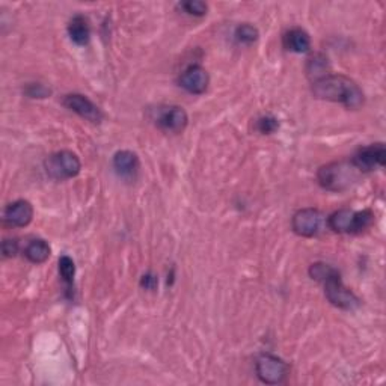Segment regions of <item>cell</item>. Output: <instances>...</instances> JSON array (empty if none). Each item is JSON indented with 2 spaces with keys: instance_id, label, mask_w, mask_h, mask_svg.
I'll list each match as a JSON object with an SVG mask.
<instances>
[{
  "instance_id": "obj_6",
  "label": "cell",
  "mask_w": 386,
  "mask_h": 386,
  "mask_svg": "<svg viewBox=\"0 0 386 386\" xmlns=\"http://www.w3.org/2000/svg\"><path fill=\"white\" fill-rule=\"evenodd\" d=\"M255 373L258 379L266 385L284 383L290 374V367L281 358L275 354L264 353L255 361Z\"/></svg>"
},
{
  "instance_id": "obj_20",
  "label": "cell",
  "mask_w": 386,
  "mask_h": 386,
  "mask_svg": "<svg viewBox=\"0 0 386 386\" xmlns=\"http://www.w3.org/2000/svg\"><path fill=\"white\" fill-rule=\"evenodd\" d=\"M59 274L68 285L73 284L75 276V264L68 255H64L59 258Z\"/></svg>"
},
{
  "instance_id": "obj_1",
  "label": "cell",
  "mask_w": 386,
  "mask_h": 386,
  "mask_svg": "<svg viewBox=\"0 0 386 386\" xmlns=\"http://www.w3.org/2000/svg\"><path fill=\"white\" fill-rule=\"evenodd\" d=\"M311 91L319 100L339 103L347 109H358L365 100L358 83L343 74H326L314 80Z\"/></svg>"
},
{
  "instance_id": "obj_13",
  "label": "cell",
  "mask_w": 386,
  "mask_h": 386,
  "mask_svg": "<svg viewBox=\"0 0 386 386\" xmlns=\"http://www.w3.org/2000/svg\"><path fill=\"white\" fill-rule=\"evenodd\" d=\"M113 168L118 172V176L124 178H133L139 171V158L133 151H118L113 156Z\"/></svg>"
},
{
  "instance_id": "obj_17",
  "label": "cell",
  "mask_w": 386,
  "mask_h": 386,
  "mask_svg": "<svg viewBox=\"0 0 386 386\" xmlns=\"http://www.w3.org/2000/svg\"><path fill=\"white\" fill-rule=\"evenodd\" d=\"M329 62L328 58L323 55H314L311 59L308 60L306 65V73L309 77H314V80L324 77V75L329 74Z\"/></svg>"
},
{
  "instance_id": "obj_24",
  "label": "cell",
  "mask_w": 386,
  "mask_h": 386,
  "mask_svg": "<svg viewBox=\"0 0 386 386\" xmlns=\"http://www.w3.org/2000/svg\"><path fill=\"white\" fill-rule=\"evenodd\" d=\"M19 252V241L15 239H6L2 243V254L5 258H12Z\"/></svg>"
},
{
  "instance_id": "obj_19",
  "label": "cell",
  "mask_w": 386,
  "mask_h": 386,
  "mask_svg": "<svg viewBox=\"0 0 386 386\" xmlns=\"http://www.w3.org/2000/svg\"><path fill=\"white\" fill-rule=\"evenodd\" d=\"M258 36H260L258 29L254 27L252 25H248V23H245V25H240L236 29V40L240 44H246V45L254 44L256 40H258Z\"/></svg>"
},
{
  "instance_id": "obj_3",
  "label": "cell",
  "mask_w": 386,
  "mask_h": 386,
  "mask_svg": "<svg viewBox=\"0 0 386 386\" xmlns=\"http://www.w3.org/2000/svg\"><path fill=\"white\" fill-rule=\"evenodd\" d=\"M374 222V213L372 210L354 211L341 208L328 217V226L338 234H361Z\"/></svg>"
},
{
  "instance_id": "obj_8",
  "label": "cell",
  "mask_w": 386,
  "mask_h": 386,
  "mask_svg": "<svg viewBox=\"0 0 386 386\" xmlns=\"http://www.w3.org/2000/svg\"><path fill=\"white\" fill-rule=\"evenodd\" d=\"M354 166H357L358 171L362 173L372 172L377 168H383L386 163V148L385 143L377 142L372 143V145L359 148L350 160Z\"/></svg>"
},
{
  "instance_id": "obj_14",
  "label": "cell",
  "mask_w": 386,
  "mask_h": 386,
  "mask_svg": "<svg viewBox=\"0 0 386 386\" xmlns=\"http://www.w3.org/2000/svg\"><path fill=\"white\" fill-rule=\"evenodd\" d=\"M284 47L293 53H306L311 49V38L304 29L294 27L284 35Z\"/></svg>"
},
{
  "instance_id": "obj_23",
  "label": "cell",
  "mask_w": 386,
  "mask_h": 386,
  "mask_svg": "<svg viewBox=\"0 0 386 386\" xmlns=\"http://www.w3.org/2000/svg\"><path fill=\"white\" fill-rule=\"evenodd\" d=\"M25 93L30 98H45V97H49L51 94V91L47 86L41 85V83H32V85H29L26 88Z\"/></svg>"
},
{
  "instance_id": "obj_25",
  "label": "cell",
  "mask_w": 386,
  "mask_h": 386,
  "mask_svg": "<svg viewBox=\"0 0 386 386\" xmlns=\"http://www.w3.org/2000/svg\"><path fill=\"white\" fill-rule=\"evenodd\" d=\"M157 284H158L157 276L153 275V274L143 275L142 279H141V285H142L145 290H154L156 287H157Z\"/></svg>"
},
{
  "instance_id": "obj_15",
  "label": "cell",
  "mask_w": 386,
  "mask_h": 386,
  "mask_svg": "<svg viewBox=\"0 0 386 386\" xmlns=\"http://www.w3.org/2000/svg\"><path fill=\"white\" fill-rule=\"evenodd\" d=\"M68 35L71 41L77 45H86L91 40V26L88 19L83 15H75L68 23Z\"/></svg>"
},
{
  "instance_id": "obj_10",
  "label": "cell",
  "mask_w": 386,
  "mask_h": 386,
  "mask_svg": "<svg viewBox=\"0 0 386 386\" xmlns=\"http://www.w3.org/2000/svg\"><path fill=\"white\" fill-rule=\"evenodd\" d=\"M64 106L67 109L77 113L79 117L85 118L86 121H91V123L94 124H98L103 121V112L95 103L91 101L86 95L68 94L64 98Z\"/></svg>"
},
{
  "instance_id": "obj_4",
  "label": "cell",
  "mask_w": 386,
  "mask_h": 386,
  "mask_svg": "<svg viewBox=\"0 0 386 386\" xmlns=\"http://www.w3.org/2000/svg\"><path fill=\"white\" fill-rule=\"evenodd\" d=\"M44 166L49 177L59 181L77 177L82 169L79 157L71 151H58V153L45 158Z\"/></svg>"
},
{
  "instance_id": "obj_7",
  "label": "cell",
  "mask_w": 386,
  "mask_h": 386,
  "mask_svg": "<svg viewBox=\"0 0 386 386\" xmlns=\"http://www.w3.org/2000/svg\"><path fill=\"white\" fill-rule=\"evenodd\" d=\"M324 225H328V217L317 208H302L293 215L291 228L300 237L311 239L319 236Z\"/></svg>"
},
{
  "instance_id": "obj_5",
  "label": "cell",
  "mask_w": 386,
  "mask_h": 386,
  "mask_svg": "<svg viewBox=\"0 0 386 386\" xmlns=\"http://www.w3.org/2000/svg\"><path fill=\"white\" fill-rule=\"evenodd\" d=\"M322 284L324 285V294H326L328 300L334 306L346 309V311H353V309H357L361 305V300L357 294L344 285L339 272L329 276Z\"/></svg>"
},
{
  "instance_id": "obj_18",
  "label": "cell",
  "mask_w": 386,
  "mask_h": 386,
  "mask_svg": "<svg viewBox=\"0 0 386 386\" xmlns=\"http://www.w3.org/2000/svg\"><path fill=\"white\" fill-rule=\"evenodd\" d=\"M337 272L338 270L335 267H332L330 264L314 263L313 266L309 267V276H311L317 282H323V281H326L329 276L337 274Z\"/></svg>"
},
{
  "instance_id": "obj_2",
  "label": "cell",
  "mask_w": 386,
  "mask_h": 386,
  "mask_svg": "<svg viewBox=\"0 0 386 386\" xmlns=\"http://www.w3.org/2000/svg\"><path fill=\"white\" fill-rule=\"evenodd\" d=\"M361 173L352 162H332L319 169L317 181L329 192H344L357 183Z\"/></svg>"
},
{
  "instance_id": "obj_11",
  "label": "cell",
  "mask_w": 386,
  "mask_h": 386,
  "mask_svg": "<svg viewBox=\"0 0 386 386\" xmlns=\"http://www.w3.org/2000/svg\"><path fill=\"white\" fill-rule=\"evenodd\" d=\"M180 86L195 95L204 94L210 85V75L207 70L201 65H191L181 73L178 79Z\"/></svg>"
},
{
  "instance_id": "obj_22",
  "label": "cell",
  "mask_w": 386,
  "mask_h": 386,
  "mask_svg": "<svg viewBox=\"0 0 386 386\" xmlns=\"http://www.w3.org/2000/svg\"><path fill=\"white\" fill-rule=\"evenodd\" d=\"M279 128V123L275 117H261L256 121V130L263 134H272Z\"/></svg>"
},
{
  "instance_id": "obj_9",
  "label": "cell",
  "mask_w": 386,
  "mask_h": 386,
  "mask_svg": "<svg viewBox=\"0 0 386 386\" xmlns=\"http://www.w3.org/2000/svg\"><path fill=\"white\" fill-rule=\"evenodd\" d=\"M154 121L165 132L181 133L186 130L189 117L187 112L183 108H180V106H162V108L157 109Z\"/></svg>"
},
{
  "instance_id": "obj_12",
  "label": "cell",
  "mask_w": 386,
  "mask_h": 386,
  "mask_svg": "<svg viewBox=\"0 0 386 386\" xmlns=\"http://www.w3.org/2000/svg\"><path fill=\"white\" fill-rule=\"evenodd\" d=\"M34 219V207L26 200L11 202L3 211V221L14 228H25Z\"/></svg>"
},
{
  "instance_id": "obj_21",
  "label": "cell",
  "mask_w": 386,
  "mask_h": 386,
  "mask_svg": "<svg viewBox=\"0 0 386 386\" xmlns=\"http://www.w3.org/2000/svg\"><path fill=\"white\" fill-rule=\"evenodd\" d=\"M181 10L186 14L193 15V17H204L207 14L208 6L206 2H201V0H189V2H183L178 5Z\"/></svg>"
},
{
  "instance_id": "obj_16",
  "label": "cell",
  "mask_w": 386,
  "mask_h": 386,
  "mask_svg": "<svg viewBox=\"0 0 386 386\" xmlns=\"http://www.w3.org/2000/svg\"><path fill=\"white\" fill-rule=\"evenodd\" d=\"M51 249L49 243L43 239L30 240L25 248V256L34 264H43L49 260Z\"/></svg>"
}]
</instances>
